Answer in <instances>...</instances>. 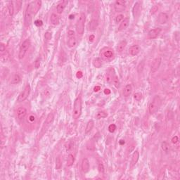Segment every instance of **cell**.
Wrapping results in <instances>:
<instances>
[{
    "mask_svg": "<svg viewBox=\"0 0 180 180\" xmlns=\"http://www.w3.org/2000/svg\"><path fill=\"white\" fill-rule=\"evenodd\" d=\"M82 114V99L81 97H77L74 101L73 106V117L75 120L78 119Z\"/></svg>",
    "mask_w": 180,
    "mask_h": 180,
    "instance_id": "1",
    "label": "cell"
},
{
    "mask_svg": "<svg viewBox=\"0 0 180 180\" xmlns=\"http://www.w3.org/2000/svg\"><path fill=\"white\" fill-rule=\"evenodd\" d=\"M161 98L159 96H156L152 100V101L149 103V113L153 115V114L156 113L157 111L159 109V107L161 106Z\"/></svg>",
    "mask_w": 180,
    "mask_h": 180,
    "instance_id": "2",
    "label": "cell"
},
{
    "mask_svg": "<svg viewBox=\"0 0 180 180\" xmlns=\"http://www.w3.org/2000/svg\"><path fill=\"white\" fill-rule=\"evenodd\" d=\"M86 20V16L85 13H81L79 19L76 24V30L79 35H82L85 31V23Z\"/></svg>",
    "mask_w": 180,
    "mask_h": 180,
    "instance_id": "3",
    "label": "cell"
},
{
    "mask_svg": "<svg viewBox=\"0 0 180 180\" xmlns=\"http://www.w3.org/2000/svg\"><path fill=\"white\" fill-rule=\"evenodd\" d=\"M32 9L31 2L27 5L26 11L25 13V26H30L32 23Z\"/></svg>",
    "mask_w": 180,
    "mask_h": 180,
    "instance_id": "4",
    "label": "cell"
},
{
    "mask_svg": "<svg viewBox=\"0 0 180 180\" xmlns=\"http://www.w3.org/2000/svg\"><path fill=\"white\" fill-rule=\"evenodd\" d=\"M30 41L29 39H25L22 43V44L20 45V47L19 54H18L20 59H23L24 56H25L26 53H27V50L30 48Z\"/></svg>",
    "mask_w": 180,
    "mask_h": 180,
    "instance_id": "5",
    "label": "cell"
},
{
    "mask_svg": "<svg viewBox=\"0 0 180 180\" xmlns=\"http://www.w3.org/2000/svg\"><path fill=\"white\" fill-rule=\"evenodd\" d=\"M30 90H31L30 86L29 84H27V85L25 86V89L23 90V91L18 95V98H17V101L23 102L24 101L25 99H27V98L28 97V96L30 95Z\"/></svg>",
    "mask_w": 180,
    "mask_h": 180,
    "instance_id": "6",
    "label": "cell"
},
{
    "mask_svg": "<svg viewBox=\"0 0 180 180\" xmlns=\"http://www.w3.org/2000/svg\"><path fill=\"white\" fill-rule=\"evenodd\" d=\"M114 7H115V11H124L125 10V1H122V0L116 1L115 3V5H114Z\"/></svg>",
    "mask_w": 180,
    "mask_h": 180,
    "instance_id": "7",
    "label": "cell"
},
{
    "mask_svg": "<svg viewBox=\"0 0 180 180\" xmlns=\"http://www.w3.org/2000/svg\"><path fill=\"white\" fill-rule=\"evenodd\" d=\"M158 23L161 25L166 24L169 21V15L166 13H161L158 17Z\"/></svg>",
    "mask_w": 180,
    "mask_h": 180,
    "instance_id": "8",
    "label": "cell"
},
{
    "mask_svg": "<svg viewBox=\"0 0 180 180\" xmlns=\"http://www.w3.org/2000/svg\"><path fill=\"white\" fill-rule=\"evenodd\" d=\"M161 62H162V59L161 57H158L153 61V63L151 65V72L152 73H156L158 68H160Z\"/></svg>",
    "mask_w": 180,
    "mask_h": 180,
    "instance_id": "9",
    "label": "cell"
},
{
    "mask_svg": "<svg viewBox=\"0 0 180 180\" xmlns=\"http://www.w3.org/2000/svg\"><path fill=\"white\" fill-rule=\"evenodd\" d=\"M32 13H33V16H35L37 12L39 11V10L41 8L42 6V1L39 0H37L35 1H32Z\"/></svg>",
    "mask_w": 180,
    "mask_h": 180,
    "instance_id": "10",
    "label": "cell"
},
{
    "mask_svg": "<svg viewBox=\"0 0 180 180\" xmlns=\"http://www.w3.org/2000/svg\"><path fill=\"white\" fill-rule=\"evenodd\" d=\"M161 29L159 28V27H157V28H154V29H152L148 33V36L150 39H156L158 37V36L159 35V34L161 33Z\"/></svg>",
    "mask_w": 180,
    "mask_h": 180,
    "instance_id": "11",
    "label": "cell"
},
{
    "mask_svg": "<svg viewBox=\"0 0 180 180\" xmlns=\"http://www.w3.org/2000/svg\"><path fill=\"white\" fill-rule=\"evenodd\" d=\"M26 114H27V110L24 107H19L16 110V116L19 120L23 119L26 115Z\"/></svg>",
    "mask_w": 180,
    "mask_h": 180,
    "instance_id": "12",
    "label": "cell"
},
{
    "mask_svg": "<svg viewBox=\"0 0 180 180\" xmlns=\"http://www.w3.org/2000/svg\"><path fill=\"white\" fill-rule=\"evenodd\" d=\"M81 168H82V172L84 173H87L90 170V162L87 158H84L82 161L81 164Z\"/></svg>",
    "mask_w": 180,
    "mask_h": 180,
    "instance_id": "13",
    "label": "cell"
},
{
    "mask_svg": "<svg viewBox=\"0 0 180 180\" xmlns=\"http://www.w3.org/2000/svg\"><path fill=\"white\" fill-rule=\"evenodd\" d=\"M129 25V18H126L121 22V23L120 25V26L118 27V31H122L126 30Z\"/></svg>",
    "mask_w": 180,
    "mask_h": 180,
    "instance_id": "14",
    "label": "cell"
},
{
    "mask_svg": "<svg viewBox=\"0 0 180 180\" xmlns=\"http://www.w3.org/2000/svg\"><path fill=\"white\" fill-rule=\"evenodd\" d=\"M141 50V48L139 45H133L129 48V54L132 56H137Z\"/></svg>",
    "mask_w": 180,
    "mask_h": 180,
    "instance_id": "15",
    "label": "cell"
},
{
    "mask_svg": "<svg viewBox=\"0 0 180 180\" xmlns=\"http://www.w3.org/2000/svg\"><path fill=\"white\" fill-rule=\"evenodd\" d=\"M98 25V21L96 19H93L91 20V21L90 22V24H89V30H91V31H94L95 30Z\"/></svg>",
    "mask_w": 180,
    "mask_h": 180,
    "instance_id": "16",
    "label": "cell"
},
{
    "mask_svg": "<svg viewBox=\"0 0 180 180\" xmlns=\"http://www.w3.org/2000/svg\"><path fill=\"white\" fill-rule=\"evenodd\" d=\"M140 11H141V7H140V5L137 2L136 4H134L133 8V15L134 18H137L138 16H139L140 14Z\"/></svg>",
    "mask_w": 180,
    "mask_h": 180,
    "instance_id": "17",
    "label": "cell"
},
{
    "mask_svg": "<svg viewBox=\"0 0 180 180\" xmlns=\"http://www.w3.org/2000/svg\"><path fill=\"white\" fill-rule=\"evenodd\" d=\"M68 3V1H63L62 2H61L60 4H58V6H57V12L59 13H62L64 11V9L66 8V4Z\"/></svg>",
    "mask_w": 180,
    "mask_h": 180,
    "instance_id": "18",
    "label": "cell"
},
{
    "mask_svg": "<svg viewBox=\"0 0 180 180\" xmlns=\"http://www.w3.org/2000/svg\"><path fill=\"white\" fill-rule=\"evenodd\" d=\"M132 87L131 85H127L125 88H124V91H123V95L124 96L127 97L129 96L130 94H132Z\"/></svg>",
    "mask_w": 180,
    "mask_h": 180,
    "instance_id": "19",
    "label": "cell"
},
{
    "mask_svg": "<svg viewBox=\"0 0 180 180\" xmlns=\"http://www.w3.org/2000/svg\"><path fill=\"white\" fill-rule=\"evenodd\" d=\"M127 41L126 40H122L120 43L117 44V51L118 52H122L125 49L126 46H127Z\"/></svg>",
    "mask_w": 180,
    "mask_h": 180,
    "instance_id": "20",
    "label": "cell"
},
{
    "mask_svg": "<svg viewBox=\"0 0 180 180\" xmlns=\"http://www.w3.org/2000/svg\"><path fill=\"white\" fill-rule=\"evenodd\" d=\"M94 126V122L93 120H90V121L87 122L86 126V129H85V134L90 133L91 131V129H93Z\"/></svg>",
    "mask_w": 180,
    "mask_h": 180,
    "instance_id": "21",
    "label": "cell"
},
{
    "mask_svg": "<svg viewBox=\"0 0 180 180\" xmlns=\"http://www.w3.org/2000/svg\"><path fill=\"white\" fill-rule=\"evenodd\" d=\"M50 22L52 25H58L59 23V16L55 13H52L50 17Z\"/></svg>",
    "mask_w": 180,
    "mask_h": 180,
    "instance_id": "22",
    "label": "cell"
},
{
    "mask_svg": "<svg viewBox=\"0 0 180 180\" xmlns=\"http://www.w3.org/2000/svg\"><path fill=\"white\" fill-rule=\"evenodd\" d=\"M68 47H75L77 45V39L75 37H69V39L68 40Z\"/></svg>",
    "mask_w": 180,
    "mask_h": 180,
    "instance_id": "23",
    "label": "cell"
},
{
    "mask_svg": "<svg viewBox=\"0 0 180 180\" xmlns=\"http://www.w3.org/2000/svg\"><path fill=\"white\" fill-rule=\"evenodd\" d=\"M139 153L137 151H134L132 156V165L137 164V161L139 160Z\"/></svg>",
    "mask_w": 180,
    "mask_h": 180,
    "instance_id": "24",
    "label": "cell"
},
{
    "mask_svg": "<svg viewBox=\"0 0 180 180\" xmlns=\"http://www.w3.org/2000/svg\"><path fill=\"white\" fill-rule=\"evenodd\" d=\"M75 162V158L73 155L72 154H69L68 156V158H67V166L68 167H71L72 166Z\"/></svg>",
    "mask_w": 180,
    "mask_h": 180,
    "instance_id": "25",
    "label": "cell"
},
{
    "mask_svg": "<svg viewBox=\"0 0 180 180\" xmlns=\"http://www.w3.org/2000/svg\"><path fill=\"white\" fill-rule=\"evenodd\" d=\"M20 80H21V79H20V77L19 75L17 74H14L11 78V84L16 85V84H18L20 82Z\"/></svg>",
    "mask_w": 180,
    "mask_h": 180,
    "instance_id": "26",
    "label": "cell"
},
{
    "mask_svg": "<svg viewBox=\"0 0 180 180\" xmlns=\"http://www.w3.org/2000/svg\"><path fill=\"white\" fill-rule=\"evenodd\" d=\"M7 8H8V13H9V15L11 16H13L14 14V6H13V4L12 1H9L7 5Z\"/></svg>",
    "mask_w": 180,
    "mask_h": 180,
    "instance_id": "27",
    "label": "cell"
},
{
    "mask_svg": "<svg viewBox=\"0 0 180 180\" xmlns=\"http://www.w3.org/2000/svg\"><path fill=\"white\" fill-rule=\"evenodd\" d=\"M61 166H62V160H61V156H59L56 159V169L59 170V169H61Z\"/></svg>",
    "mask_w": 180,
    "mask_h": 180,
    "instance_id": "28",
    "label": "cell"
},
{
    "mask_svg": "<svg viewBox=\"0 0 180 180\" xmlns=\"http://www.w3.org/2000/svg\"><path fill=\"white\" fill-rule=\"evenodd\" d=\"M54 113H49V115H47V118H46V120H45V122H47V123H49V124L51 125V123H52L53 121H54Z\"/></svg>",
    "mask_w": 180,
    "mask_h": 180,
    "instance_id": "29",
    "label": "cell"
},
{
    "mask_svg": "<svg viewBox=\"0 0 180 180\" xmlns=\"http://www.w3.org/2000/svg\"><path fill=\"white\" fill-rule=\"evenodd\" d=\"M161 148L165 152L168 153L170 150V146H169L168 143L167 141H163L162 144H161Z\"/></svg>",
    "mask_w": 180,
    "mask_h": 180,
    "instance_id": "30",
    "label": "cell"
},
{
    "mask_svg": "<svg viewBox=\"0 0 180 180\" xmlns=\"http://www.w3.org/2000/svg\"><path fill=\"white\" fill-rule=\"evenodd\" d=\"M113 85L116 88H119L120 86V80L119 79L117 78V76H114V78H113Z\"/></svg>",
    "mask_w": 180,
    "mask_h": 180,
    "instance_id": "31",
    "label": "cell"
},
{
    "mask_svg": "<svg viewBox=\"0 0 180 180\" xmlns=\"http://www.w3.org/2000/svg\"><path fill=\"white\" fill-rule=\"evenodd\" d=\"M107 115H107L106 112H104V111H99L96 114V117H97V119H101V118H104V117H107Z\"/></svg>",
    "mask_w": 180,
    "mask_h": 180,
    "instance_id": "32",
    "label": "cell"
},
{
    "mask_svg": "<svg viewBox=\"0 0 180 180\" xmlns=\"http://www.w3.org/2000/svg\"><path fill=\"white\" fill-rule=\"evenodd\" d=\"M103 56L107 59H110L113 56V53L111 51H106L103 53Z\"/></svg>",
    "mask_w": 180,
    "mask_h": 180,
    "instance_id": "33",
    "label": "cell"
},
{
    "mask_svg": "<svg viewBox=\"0 0 180 180\" xmlns=\"http://www.w3.org/2000/svg\"><path fill=\"white\" fill-rule=\"evenodd\" d=\"M94 66L96 68H100V67L101 66V60L99 59H96L94 60Z\"/></svg>",
    "mask_w": 180,
    "mask_h": 180,
    "instance_id": "34",
    "label": "cell"
},
{
    "mask_svg": "<svg viewBox=\"0 0 180 180\" xmlns=\"http://www.w3.org/2000/svg\"><path fill=\"white\" fill-rule=\"evenodd\" d=\"M123 20H124V15L123 14H119L115 17V23H120Z\"/></svg>",
    "mask_w": 180,
    "mask_h": 180,
    "instance_id": "35",
    "label": "cell"
},
{
    "mask_svg": "<svg viewBox=\"0 0 180 180\" xmlns=\"http://www.w3.org/2000/svg\"><path fill=\"white\" fill-rule=\"evenodd\" d=\"M115 129H116V125L115 124H111L108 127V130H109L110 132H111V133L114 132L115 131Z\"/></svg>",
    "mask_w": 180,
    "mask_h": 180,
    "instance_id": "36",
    "label": "cell"
},
{
    "mask_svg": "<svg viewBox=\"0 0 180 180\" xmlns=\"http://www.w3.org/2000/svg\"><path fill=\"white\" fill-rule=\"evenodd\" d=\"M158 6H156V5H155V6H153V7L151 8L150 13H151V15H153V14H155V13L158 11Z\"/></svg>",
    "mask_w": 180,
    "mask_h": 180,
    "instance_id": "37",
    "label": "cell"
},
{
    "mask_svg": "<svg viewBox=\"0 0 180 180\" xmlns=\"http://www.w3.org/2000/svg\"><path fill=\"white\" fill-rule=\"evenodd\" d=\"M134 99L135 100H137V101H140L141 98H142V94L141 93H139V92H138V93H136V94H134Z\"/></svg>",
    "mask_w": 180,
    "mask_h": 180,
    "instance_id": "38",
    "label": "cell"
},
{
    "mask_svg": "<svg viewBox=\"0 0 180 180\" xmlns=\"http://www.w3.org/2000/svg\"><path fill=\"white\" fill-rule=\"evenodd\" d=\"M35 25L36 26H37V27H40V26H42L43 25V22L41 20H37L35 21Z\"/></svg>",
    "mask_w": 180,
    "mask_h": 180,
    "instance_id": "39",
    "label": "cell"
},
{
    "mask_svg": "<svg viewBox=\"0 0 180 180\" xmlns=\"http://www.w3.org/2000/svg\"><path fill=\"white\" fill-rule=\"evenodd\" d=\"M98 171H99L100 172H104V166H103V165L101 163L98 164Z\"/></svg>",
    "mask_w": 180,
    "mask_h": 180,
    "instance_id": "40",
    "label": "cell"
},
{
    "mask_svg": "<svg viewBox=\"0 0 180 180\" xmlns=\"http://www.w3.org/2000/svg\"><path fill=\"white\" fill-rule=\"evenodd\" d=\"M40 61H41V60H40L39 58H38V59L35 61V68H37V69L38 68H39V66H40Z\"/></svg>",
    "mask_w": 180,
    "mask_h": 180,
    "instance_id": "41",
    "label": "cell"
},
{
    "mask_svg": "<svg viewBox=\"0 0 180 180\" xmlns=\"http://www.w3.org/2000/svg\"><path fill=\"white\" fill-rule=\"evenodd\" d=\"M44 37H45V39H47V40H49V39H51V32H46V33H45V35H44Z\"/></svg>",
    "mask_w": 180,
    "mask_h": 180,
    "instance_id": "42",
    "label": "cell"
},
{
    "mask_svg": "<svg viewBox=\"0 0 180 180\" xmlns=\"http://www.w3.org/2000/svg\"><path fill=\"white\" fill-rule=\"evenodd\" d=\"M178 141H179V138H178V137H177V136H175V137H174L173 138H172V142L173 143V144H177V142H178Z\"/></svg>",
    "mask_w": 180,
    "mask_h": 180,
    "instance_id": "43",
    "label": "cell"
},
{
    "mask_svg": "<svg viewBox=\"0 0 180 180\" xmlns=\"http://www.w3.org/2000/svg\"><path fill=\"white\" fill-rule=\"evenodd\" d=\"M6 50V47H5V45H4V44H1V45H0V51L1 53H3L4 51Z\"/></svg>",
    "mask_w": 180,
    "mask_h": 180,
    "instance_id": "44",
    "label": "cell"
},
{
    "mask_svg": "<svg viewBox=\"0 0 180 180\" xmlns=\"http://www.w3.org/2000/svg\"><path fill=\"white\" fill-rule=\"evenodd\" d=\"M76 76H77L78 78H82V76H83V74H82V73L81 71H78V72L77 73V74H76Z\"/></svg>",
    "mask_w": 180,
    "mask_h": 180,
    "instance_id": "45",
    "label": "cell"
},
{
    "mask_svg": "<svg viewBox=\"0 0 180 180\" xmlns=\"http://www.w3.org/2000/svg\"><path fill=\"white\" fill-rule=\"evenodd\" d=\"M112 80H113V79L111 78V76H110V75H107L106 76V82H112Z\"/></svg>",
    "mask_w": 180,
    "mask_h": 180,
    "instance_id": "46",
    "label": "cell"
},
{
    "mask_svg": "<svg viewBox=\"0 0 180 180\" xmlns=\"http://www.w3.org/2000/svg\"><path fill=\"white\" fill-rule=\"evenodd\" d=\"M74 32L72 31V30H70V31H68V35L69 36V37H74Z\"/></svg>",
    "mask_w": 180,
    "mask_h": 180,
    "instance_id": "47",
    "label": "cell"
},
{
    "mask_svg": "<svg viewBox=\"0 0 180 180\" xmlns=\"http://www.w3.org/2000/svg\"><path fill=\"white\" fill-rule=\"evenodd\" d=\"M35 120V116H33V115H30V116L29 117V121L34 122Z\"/></svg>",
    "mask_w": 180,
    "mask_h": 180,
    "instance_id": "48",
    "label": "cell"
},
{
    "mask_svg": "<svg viewBox=\"0 0 180 180\" xmlns=\"http://www.w3.org/2000/svg\"><path fill=\"white\" fill-rule=\"evenodd\" d=\"M100 90H101V87L100 86H96L94 87V91H96V92Z\"/></svg>",
    "mask_w": 180,
    "mask_h": 180,
    "instance_id": "49",
    "label": "cell"
},
{
    "mask_svg": "<svg viewBox=\"0 0 180 180\" xmlns=\"http://www.w3.org/2000/svg\"><path fill=\"white\" fill-rule=\"evenodd\" d=\"M94 38H95V36L94 35H90V42H93L94 41Z\"/></svg>",
    "mask_w": 180,
    "mask_h": 180,
    "instance_id": "50",
    "label": "cell"
},
{
    "mask_svg": "<svg viewBox=\"0 0 180 180\" xmlns=\"http://www.w3.org/2000/svg\"><path fill=\"white\" fill-rule=\"evenodd\" d=\"M104 93H105V94H110V90H108V89H106L104 90Z\"/></svg>",
    "mask_w": 180,
    "mask_h": 180,
    "instance_id": "51",
    "label": "cell"
},
{
    "mask_svg": "<svg viewBox=\"0 0 180 180\" xmlns=\"http://www.w3.org/2000/svg\"><path fill=\"white\" fill-rule=\"evenodd\" d=\"M119 143H120V145L125 144V141H124V140H120Z\"/></svg>",
    "mask_w": 180,
    "mask_h": 180,
    "instance_id": "52",
    "label": "cell"
},
{
    "mask_svg": "<svg viewBox=\"0 0 180 180\" xmlns=\"http://www.w3.org/2000/svg\"><path fill=\"white\" fill-rule=\"evenodd\" d=\"M73 18H74V16L73 15H71L70 16V19H73Z\"/></svg>",
    "mask_w": 180,
    "mask_h": 180,
    "instance_id": "53",
    "label": "cell"
}]
</instances>
